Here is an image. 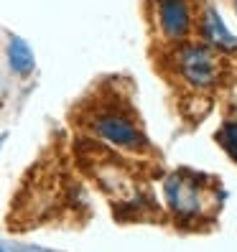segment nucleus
<instances>
[{
    "instance_id": "1",
    "label": "nucleus",
    "mask_w": 237,
    "mask_h": 252,
    "mask_svg": "<svg viewBox=\"0 0 237 252\" xmlns=\"http://www.w3.org/2000/svg\"><path fill=\"white\" fill-rule=\"evenodd\" d=\"M92 130L97 132V135L102 138H107L110 143L115 145H123V148H140L143 145V135H140V130L133 125L128 117L123 115H100L95 117V123H92Z\"/></svg>"
},
{
    "instance_id": "2",
    "label": "nucleus",
    "mask_w": 237,
    "mask_h": 252,
    "mask_svg": "<svg viewBox=\"0 0 237 252\" xmlns=\"http://www.w3.org/2000/svg\"><path fill=\"white\" fill-rule=\"evenodd\" d=\"M181 71H184V77L191 84H197V87L209 84L214 79V62H212L209 49H204V46L184 49V54H181Z\"/></svg>"
},
{
    "instance_id": "3",
    "label": "nucleus",
    "mask_w": 237,
    "mask_h": 252,
    "mask_svg": "<svg viewBox=\"0 0 237 252\" xmlns=\"http://www.w3.org/2000/svg\"><path fill=\"white\" fill-rule=\"evenodd\" d=\"M158 13H161V26L164 33L171 38H184L191 26V13L186 0H158Z\"/></svg>"
},
{
    "instance_id": "4",
    "label": "nucleus",
    "mask_w": 237,
    "mask_h": 252,
    "mask_svg": "<svg viewBox=\"0 0 237 252\" xmlns=\"http://www.w3.org/2000/svg\"><path fill=\"white\" fill-rule=\"evenodd\" d=\"M202 28H204V36L209 38L217 49H237V38L225 28V23H222V18H219L217 10L209 8V10L204 13Z\"/></svg>"
},
{
    "instance_id": "5",
    "label": "nucleus",
    "mask_w": 237,
    "mask_h": 252,
    "mask_svg": "<svg viewBox=\"0 0 237 252\" xmlns=\"http://www.w3.org/2000/svg\"><path fill=\"white\" fill-rule=\"evenodd\" d=\"M8 62H10V69L21 74V77H26V74H31L34 71V51L31 46L18 38V36H13L10 43H8Z\"/></svg>"
},
{
    "instance_id": "6",
    "label": "nucleus",
    "mask_w": 237,
    "mask_h": 252,
    "mask_svg": "<svg viewBox=\"0 0 237 252\" xmlns=\"http://www.w3.org/2000/svg\"><path fill=\"white\" fill-rule=\"evenodd\" d=\"M219 143L225 145V151L237 160V123H227L219 132Z\"/></svg>"
},
{
    "instance_id": "7",
    "label": "nucleus",
    "mask_w": 237,
    "mask_h": 252,
    "mask_svg": "<svg viewBox=\"0 0 237 252\" xmlns=\"http://www.w3.org/2000/svg\"><path fill=\"white\" fill-rule=\"evenodd\" d=\"M0 252H5V250H0Z\"/></svg>"
}]
</instances>
